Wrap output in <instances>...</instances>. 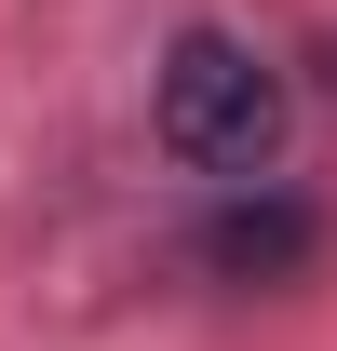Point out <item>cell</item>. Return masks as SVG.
<instances>
[{
	"mask_svg": "<svg viewBox=\"0 0 337 351\" xmlns=\"http://www.w3.org/2000/svg\"><path fill=\"white\" fill-rule=\"evenodd\" d=\"M162 149L203 176H256L284 149V68L256 41H229V27H189L162 54Z\"/></svg>",
	"mask_w": 337,
	"mask_h": 351,
	"instance_id": "6da1fadb",
	"label": "cell"
},
{
	"mask_svg": "<svg viewBox=\"0 0 337 351\" xmlns=\"http://www.w3.org/2000/svg\"><path fill=\"white\" fill-rule=\"evenodd\" d=\"M310 243H324V230L297 217V203H229V217L203 230V257L229 270V284H284V270L310 257Z\"/></svg>",
	"mask_w": 337,
	"mask_h": 351,
	"instance_id": "7a4b0ae2",
	"label": "cell"
}]
</instances>
